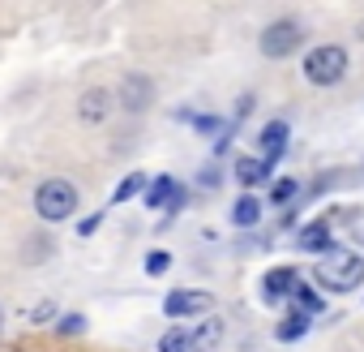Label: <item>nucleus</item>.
Returning a JSON list of instances; mask_svg holds the SVG:
<instances>
[{
	"mask_svg": "<svg viewBox=\"0 0 364 352\" xmlns=\"http://www.w3.org/2000/svg\"><path fill=\"white\" fill-rule=\"evenodd\" d=\"M317 284L326 292H351L364 284V258L360 254H347V249H330L321 262H317Z\"/></svg>",
	"mask_w": 364,
	"mask_h": 352,
	"instance_id": "f257e3e1",
	"label": "nucleus"
},
{
	"mask_svg": "<svg viewBox=\"0 0 364 352\" xmlns=\"http://www.w3.org/2000/svg\"><path fill=\"white\" fill-rule=\"evenodd\" d=\"M73 207H77V190L65 181V176H52V181H43V185L35 190V211H39V219H48V224L69 219Z\"/></svg>",
	"mask_w": 364,
	"mask_h": 352,
	"instance_id": "f03ea898",
	"label": "nucleus"
},
{
	"mask_svg": "<svg viewBox=\"0 0 364 352\" xmlns=\"http://www.w3.org/2000/svg\"><path fill=\"white\" fill-rule=\"evenodd\" d=\"M343 73H347V48H338V43H321L304 56V78L313 86H334V82H343Z\"/></svg>",
	"mask_w": 364,
	"mask_h": 352,
	"instance_id": "7ed1b4c3",
	"label": "nucleus"
},
{
	"mask_svg": "<svg viewBox=\"0 0 364 352\" xmlns=\"http://www.w3.org/2000/svg\"><path fill=\"white\" fill-rule=\"evenodd\" d=\"M300 48V26L291 22V18H283V22H270L266 31H262V56H270V61H283V56H291Z\"/></svg>",
	"mask_w": 364,
	"mask_h": 352,
	"instance_id": "20e7f679",
	"label": "nucleus"
},
{
	"mask_svg": "<svg viewBox=\"0 0 364 352\" xmlns=\"http://www.w3.org/2000/svg\"><path fill=\"white\" fill-rule=\"evenodd\" d=\"M163 314H167V318H198V314H210V292L176 288V292L163 301Z\"/></svg>",
	"mask_w": 364,
	"mask_h": 352,
	"instance_id": "39448f33",
	"label": "nucleus"
},
{
	"mask_svg": "<svg viewBox=\"0 0 364 352\" xmlns=\"http://www.w3.org/2000/svg\"><path fill=\"white\" fill-rule=\"evenodd\" d=\"M146 207H154V211H180V207H185V194H180L176 190V181H171V176H154V181L146 185Z\"/></svg>",
	"mask_w": 364,
	"mask_h": 352,
	"instance_id": "423d86ee",
	"label": "nucleus"
},
{
	"mask_svg": "<svg viewBox=\"0 0 364 352\" xmlns=\"http://www.w3.org/2000/svg\"><path fill=\"white\" fill-rule=\"evenodd\" d=\"M296 245L304 249V254H330L334 245H330V219H313L309 228H300L296 232Z\"/></svg>",
	"mask_w": 364,
	"mask_h": 352,
	"instance_id": "0eeeda50",
	"label": "nucleus"
},
{
	"mask_svg": "<svg viewBox=\"0 0 364 352\" xmlns=\"http://www.w3.org/2000/svg\"><path fill=\"white\" fill-rule=\"evenodd\" d=\"M266 176H270V163H266L262 155H240V159H236V181H240L245 190L266 185Z\"/></svg>",
	"mask_w": 364,
	"mask_h": 352,
	"instance_id": "6e6552de",
	"label": "nucleus"
},
{
	"mask_svg": "<svg viewBox=\"0 0 364 352\" xmlns=\"http://www.w3.org/2000/svg\"><path fill=\"white\" fill-rule=\"evenodd\" d=\"M287 138H291L287 120H270V125L262 129V159H266V163H274V159L287 150Z\"/></svg>",
	"mask_w": 364,
	"mask_h": 352,
	"instance_id": "1a4fd4ad",
	"label": "nucleus"
},
{
	"mask_svg": "<svg viewBox=\"0 0 364 352\" xmlns=\"http://www.w3.org/2000/svg\"><path fill=\"white\" fill-rule=\"evenodd\" d=\"M296 284H300V275H296L291 266H274V271H266V279H262L266 301H283V296H291Z\"/></svg>",
	"mask_w": 364,
	"mask_h": 352,
	"instance_id": "9d476101",
	"label": "nucleus"
},
{
	"mask_svg": "<svg viewBox=\"0 0 364 352\" xmlns=\"http://www.w3.org/2000/svg\"><path fill=\"white\" fill-rule=\"evenodd\" d=\"M107 108H112L107 90H103V86H95V90H86V95H82V103H77V116H82L86 125H99V120L107 116Z\"/></svg>",
	"mask_w": 364,
	"mask_h": 352,
	"instance_id": "9b49d317",
	"label": "nucleus"
},
{
	"mask_svg": "<svg viewBox=\"0 0 364 352\" xmlns=\"http://www.w3.org/2000/svg\"><path fill=\"white\" fill-rule=\"evenodd\" d=\"M219 343H223V322H219V318L202 322V326L189 335V352H215Z\"/></svg>",
	"mask_w": 364,
	"mask_h": 352,
	"instance_id": "f8f14e48",
	"label": "nucleus"
},
{
	"mask_svg": "<svg viewBox=\"0 0 364 352\" xmlns=\"http://www.w3.org/2000/svg\"><path fill=\"white\" fill-rule=\"evenodd\" d=\"M150 99H154L150 78H124V108H129V112H141Z\"/></svg>",
	"mask_w": 364,
	"mask_h": 352,
	"instance_id": "ddd939ff",
	"label": "nucleus"
},
{
	"mask_svg": "<svg viewBox=\"0 0 364 352\" xmlns=\"http://www.w3.org/2000/svg\"><path fill=\"white\" fill-rule=\"evenodd\" d=\"M287 301H291V314H304V318H317L321 314V296L313 288H304V284H296Z\"/></svg>",
	"mask_w": 364,
	"mask_h": 352,
	"instance_id": "4468645a",
	"label": "nucleus"
},
{
	"mask_svg": "<svg viewBox=\"0 0 364 352\" xmlns=\"http://www.w3.org/2000/svg\"><path fill=\"white\" fill-rule=\"evenodd\" d=\"M257 215H262V202H257L253 194H240L236 207H232V224H236V228H253Z\"/></svg>",
	"mask_w": 364,
	"mask_h": 352,
	"instance_id": "2eb2a0df",
	"label": "nucleus"
},
{
	"mask_svg": "<svg viewBox=\"0 0 364 352\" xmlns=\"http://www.w3.org/2000/svg\"><path fill=\"white\" fill-rule=\"evenodd\" d=\"M309 322H313V318H304V314H287V318L274 326V335H279L283 343H296V339H304V335H309Z\"/></svg>",
	"mask_w": 364,
	"mask_h": 352,
	"instance_id": "dca6fc26",
	"label": "nucleus"
},
{
	"mask_svg": "<svg viewBox=\"0 0 364 352\" xmlns=\"http://www.w3.org/2000/svg\"><path fill=\"white\" fill-rule=\"evenodd\" d=\"M146 185H150V176H141V172H129L124 181L116 185V194H112V202H129V198H137V194H146Z\"/></svg>",
	"mask_w": 364,
	"mask_h": 352,
	"instance_id": "f3484780",
	"label": "nucleus"
},
{
	"mask_svg": "<svg viewBox=\"0 0 364 352\" xmlns=\"http://www.w3.org/2000/svg\"><path fill=\"white\" fill-rule=\"evenodd\" d=\"M159 352H189V331L185 326H167L159 335Z\"/></svg>",
	"mask_w": 364,
	"mask_h": 352,
	"instance_id": "a211bd4d",
	"label": "nucleus"
},
{
	"mask_svg": "<svg viewBox=\"0 0 364 352\" xmlns=\"http://www.w3.org/2000/svg\"><path fill=\"white\" fill-rule=\"evenodd\" d=\"M296 198H300V181H291V176H283V181L270 190V202L274 207H291Z\"/></svg>",
	"mask_w": 364,
	"mask_h": 352,
	"instance_id": "6ab92c4d",
	"label": "nucleus"
},
{
	"mask_svg": "<svg viewBox=\"0 0 364 352\" xmlns=\"http://www.w3.org/2000/svg\"><path fill=\"white\" fill-rule=\"evenodd\" d=\"M56 331H60V335H82V331H86V318H82V314H60Z\"/></svg>",
	"mask_w": 364,
	"mask_h": 352,
	"instance_id": "aec40b11",
	"label": "nucleus"
},
{
	"mask_svg": "<svg viewBox=\"0 0 364 352\" xmlns=\"http://www.w3.org/2000/svg\"><path fill=\"white\" fill-rule=\"evenodd\" d=\"M171 266V258H167V249H150V258H146V275H163Z\"/></svg>",
	"mask_w": 364,
	"mask_h": 352,
	"instance_id": "412c9836",
	"label": "nucleus"
},
{
	"mask_svg": "<svg viewBox=\"0 0 364 352\" xmlns=\"http://www.w3.org/2000/svg\"><path fill=\"white\" fill-rule=\"evenodd\" d=\"M99 219H103V215H86V219H82V228H77V232H82V237H90V232H95V228H99Z\"/></svg>",
	"mask_w": 364,
	"mask_h": 352,
	"instance_id": "4be33fe9",
	"label": "nucleus"
},
{
	"mask_svg": "<svg viewBox=\"0 0 364 352\" xmlns=\"http://www.w3.org/2000/svg\"><path fill=\"white\" fill-rule=\"evenodd\" d=\"M52 314H56V309H52V305H39V309H35V314H31V322H48V318H52Z\"/></svg>",
	"mask_w": 364,
	"mask_h": 352,
	"instance_id": "5701e85b",
	"label": "nucleus"
},
{
	"mask_svg": "<svg viewBox=\"0 0 364 352\" xmlns=\"http://www.w3.org/2000/svg\"><path fill=\"white\" fill-rule=\"evenodd\" d=\"M0 322H5V318H0Z\"/></svg>",
	"mask_w": 364,
	"mask_h": 352,
	"instance_id": "b1692460",
	"label": "nucleus"
}]
</instances>
